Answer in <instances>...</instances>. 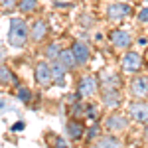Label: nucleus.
I'll use <instances>...</instances> for the list:
<instances>
[{"label": "nucleus", "mask_w": 148, "mask_h": 148, "mask_svg": "<svg viewBox=\"0 0 148 148\" xmlns=\"http://www.w3.org/2000/svg\"><path fill=\"white\" fill-rule=\"evenodd\" d=\"M28 38H30V26L22 18H12L10 26H8V44H10V47H14V49L24 47Z\"/></svg>", "instance_id": "nucleus-1"}, {"label": "nucleus", "mask_w": 148, "mask_h": 148, "mask_svg": "<svg viewBox=\"0 0 148 148\" xmlns=\"http://www.w3.org/2000/svg\"><path fill=\"white\" fill-rule=\"evenodd\" d=\"M121 67L128 73H136L138 69L142 67V56L136 53V51H126L121 59Z\"/></svg>", "instance_id": "nucleus-2"}, {"label": "nucleus", "mask_w": 148, "mask_h": 148, "mask_svg": "<svg viewBox=\"0 0 148 148\" xmlns=\"http://www.w3.org/2000/svg\"><path fill=\"white\" fill-rule=\"evenodd\" d=\"M126 126H128V119L121 113H113L105 119V128L111 130V132H121V130H125Z\"/></svg>", "instance_id": "nucleus-3"}, {"label": "nucleus", "mask_w": 148, "mask_h": 148, "mask_svg": "<svg viewBox=\"0 0 148 148\" xmlns=\"http://www.w3.org/2000/svg\"><path fill=\"white\" fill-rule=\"evenodd\" d=\"M34 79L38 85H42L44 89L49 87L53 81H51V71H49V63H44V61H40L34 69Z\"/></svg>", "instance_id": "nucleus-4"}, {"label": "nucleus", "mask_w": 148, "mask_h": 148, "mask_svg": "<svg viewBox=\"0 0 148 148\" xmlns=\"http://www.w3.org/2000/svg\"><path fill=\"white\" fill-rule=\"evenodd\" d=\"M130 14H132V8L126 2H114V4H111L107 8V16L111 20H123V18L130 16Z\"/></svg>", "instance_id": "nucleus-5"}, {"label": "nucleus", "mask_w": 148, "mask_h": 148, "mask_svg": "<svg viewBox=\"0 0 148 148\" xmlns=\"http://www.w3.org/2000/svg\"><path fill=\"white\" fill-rule=\"evenodd\" d=\"M128 114L130 119H134L136 123H148V105L142 101L130 103L128 105Z\"/></svg>", "instance_id": "nucleus-6"}, {"label": "nucleus", "mask_w": 148, "mask_h": 148, "mask_svg": "<svg viewBox=\"0 0 148 148\" xmlns=\"http://www.w3.org/2000/svg\"><path fill=\"white\" fill-rule=\"evenodd\" d=\"M97 91V79L91 75H85L79 81V89H77V97H91Z\"/></svg>", "instance_id": "nucleus-7"}, {"label": "nucleus", "mask_w": 148, "mask_h": 148, "mask_svg": "<svg viewBox=\"0 0 148 148\" xmlns=\"http://www.w3.org/2000/svg\"><path fill=\"white\" fill-rule=\"evenodd\" d=\"M130 93L138 97V99H142V97H146L148 95V75H138L132 79L130 83Z\"/></svg>", "instance_id": "nucleus-8"}, {"label": "nucleus", "mask_w": 148, "mask_h": 148, "mask_svg": "<svg viewBox=\"0 0 148 148\" xmlns=\"http://www.w3.org/2000/svg\"><path fill=\"white\" fill-rule=\"evenodd\" d=\"M103 105L109 109H116L121 107L123 97H121V89H103Z\"/></svg>", "instance_id": "nucleus-9"}, {"label": "nucleus", "mask_w": 148, "mask_h": 148, "mask_svg": "<svg viewBox=\"0 0 148 148\" xmlns=\"http://www.w3.org/2000/svg\"><path fill=\"white\" fill-rule=\"evenodd\" d=\"M111 44H113L114 47H130V44H132V38H130V34L126 32V30H113L111 32Z\"/></svg>", "instance_id": "nucleus-10"}, {"label": "nucleus", "mask_w": 148, "mask_h": 148, "mask_svg": "<svg viewBox=\"0 0 148 148\" xmlns=\"http://www.w3.org/2000/svg\"><path fill=\"white\" fill-rule=\"evenodd\" d=\"M71 51H73L75 59H77V65H85L89 61V57H91V49H89L87 44H83V42H75L71 46Z\"/></svg>", "instance_id": "nucleus-11"}, {"label": "nucleus", "mask_w": 148, "mask_h": 148, "mask_svg": "<svg viewBox=\"0 0 148 148\" xmlns=\"http://www.w3.org/2000/svg\"><path fill=\"white\" fill-rule=\"evenodd\" d=\"M47 32H49V28H47L46 20H36L32 24V28H30V38L34 42H42V40H46Z\"/></svg>", "instance_id": "nucleus-12"}, {"label": "nucleus", "mask_w": 148, "mask_h": 148, "mask_svg": "<svg viewBox=\"0 0 148 148\" xmlns=\"http://www.w3.org/2000/svg\"><path fill=\"white\" fill-rule=\"evenodd\" d=\"M57 61L61 63V67L65 69V71H73V69L77 67V59H75L71 49H61L59 56H57Z\"/></svg>", "instance_id": "nucleus-13"}, {"label": "nucleus", "mask_w": 148, "mask_h": 148, "mask_svg": "<svg viewBox=\"0 0 148 148\" xmlns=\"http://www.w3.org/2000/svg\"><path fill=\"white\" fill-rule=\"evenodd\" d=\"M49 71H51V81L53 83H57V85H63L65 83V69L61 67V63L57 61V59H53L51 63H49Z\"/></svg>", "instance_id": "nucleus-14"}, {"label": "nucleus", "mask_w": 148, "mask_h": 148, "mask_svg": "<svg viewBox=\"0 0 148 148\" xmlns=\"http://www.w3.org/2000/svg\"><path fill=\"white\" fill-rule=\"evenodd\" d=\"M103 79H101V85H103V89H121V85H123V81H121V77L116 75V73H105L103 71V75H101Z\"/></svg>", "instance_id": "nucleus-15"}, {"label": "nucleus", "mask_w": 148, "mask_h": 148, "mask_svg": "<svg viewBox=\"0 0 148 148\" xmlns=\"http://www.w3.org/2000/svg\"><path fill=\"white\" fill-rule=\"evenodd\" d=\"M65 130H67V136L71 138V140H79V138L83 136V132H85V126L81 125L79 121L71 119L67 123V126H65Z\"/></svg>", "instance_id": "nucleus-16"}, {"label": "nucleus", "mask_w": 148, "mask_h": 148, "mask_svg": "<svg viewBox=\"0 0 148 148\" xmlns=\"http://www.w3.org/2000/svg\"><path fill=\"white\" fill-rule=\"evenodd\" d=\"M0 83L2 85H8V83H16V77L10 71V67H6L4 63H0Z\"/></svg>", "instance_id": "nucleus-17"}, {"label": "nucleus", "mask_w": 148, "mask_h": 148, "mask_svg": "<svg viewBox=\"0 0 148 148\" xmlns=\"http://www.w3.org/2000/svg\"><path fill=\"white\" fill-rule=\"evenodd\" d=\"M18 10L24 14H32L38 10V0H20L18 2Z\"/></svg>", "instance_id": "nucleus-18"}, {"label": "nucleus", "mask_w": 148, "mask_h": 148, "mask_svg": "<svg viewBox=\"0 0 148 148\" xmlns=\"http://www.w3.org/2000/svg\"><path fill=\"white\" fill-rule=\"evenodd\" d=\"M99 148H123V142L114 136H103L99 140Z\"/></svg>", "instance_id": "nucleus-19"}, {"label": "nucleus", "mask_w": 148, "mask_h": 148, "mask_svg": "<svg viewBox=\"0 0 148 148\" xmlns=\"http://www.w3.org/2000/svg\"><path fill=\"white\" fill-rule=\"evenodd\" d=\"M16 97L20 99L22 103H30L32 101V91L28 89V87H18V91H16Z\"/></svg>", "instance_id": "nucleus-20"}, {"label": "nucleus", "mask_w": 148, "mask_h": 148, "mask_svg": "<svg viewBox=\"0 0 148 148\" xmlns=\"http://www.w3.org/2000/svg\"><path fill=\"white\" fill-rule=\"evenodd\" d=\"M59 51H61V49H59V46H57V44H49V46H47V49H46V56L53 61V59H57Z\"/></svg>", "instance_id": "nucleus-21"}, {"label": "nucleus", "mask_w": 148, "mask_h": 148, "mask_svg": "<svg viewBox=\"0 0 148 148\" xmlns=\"http://www.w3.org/2000/svg\"><path fill=\"white\" fill-rule=\"evenodd\" d=\"M0 6H2V10H14L16 6H18V2L16 0H0Z\"/></svg>", "instance_id": "nucleus-22"}, {"label": "nucleus", "mask_w": 148, "mask_h": 148, "mask_svg": "<svg viewBox=\"0 0 148 148\" xmlns=\"http://www.w3.org/2000/svg\"><path fill=\"white\" fill-rule=\"evenodd\" d=\"M83 109H85V107H83V105H81V103H73V107H71V114H73V116H77V114H81V111H83Z\"/></svg>", "instance_id": "nucleus-23"}, {"label": "nucleus", "mask_w": 148, "mask_h": 148, "mask_svg": "<svg viewBox=\"0 0 148 148\" xmlns=\"http://www.w3.org/2000/svg\"><path fill=\"white\" fill-rule=\"evenodd\" d=\"M85 114H87L89 119H95V116H97V107H93V105H87V107H85Z\"/></svg>", "instance_id": "nucleus-24"}, {"label": "nucleus", "mask_w": 148, "mask_h": 148, "mask_svg": "<svg viewBox=\"0 0 148 148\" xmlns=\"http://www.w3.org/2000/svg\"><path fill=\"white\" fill-rule=\"evenodd\" d=\"M138 20H140V22H144V24L148 22V6H146V8H142V10L138 12Z\"/></svg>", "instance_id": "nucleus-25"}, {"label": "nucleus", "mask_w": 148, "mask_h": 148, "mask_svg": "<svg viewBox=\"0 0 148 148\" xmlns=\"http://www.w3.org/2000/svg\"><path fill=\"white\" fill-rule=\"evenodd\" d=\"M97 134H99V126L95 125V126H93V128H91V130H89V134H87V138L91 140V138H95V136H97Z\"/></svg>", "instance_id": "nucleus-26"}, {"label": "nucleus", "mask_w": 148, "mask_h": 148, "mask_svg": "<svg viewBox=\"0 0 148 148\" xmlns=\"http://www.w3.org/2000/svg\"><path fill=\"white\" fill-rule=\"evenodd\" d=\"M56 148H67L65 142H63V138H56Z\"/></svg>", "instance_id": "nucleus-27"}, {"label": "nucleus", "mask_w": 148, "mask_h": 148, "mask_svg": "<svg viewBox=\"0 0 148 148\" xmlns=\"http://www.w3.org/2000/svg\"><path fill=\"white\" fill-rule=\"evenodd\" d=\"M24 128V123H16V125L12 126V130H16V132H18V130H22Z\"/></svg>", "instance_id": "nucleus-28"}, {"label": "nucleus", "mask_w": 148, "mask_h": 148, "mask_svg": "<svg viewBox=\"0 0 148 148\" xmlns=\"http://www.w3.org/2000/svg\"><path fill=\"white\" fill-rule=\"evenodd\" d=\"M4 59H6V49H4V47H0V63H2Z\"/></svg>", "instance_id": "nucleus-29"}, {"label": "nucleus", "mask_w": 148, "mask_h": 148, "mask_svg": "<svg viewBox=\"0 0 148 148\" xmlns=\"http://www.w3.org/2000/svg\"><path fill=\"white\" fill-rule=\"evenodd\" d=\"M144 138H146V142H148V126H146V130H144Z\"/></svg>", "instance_id": "nucleus-30"}, {"label": "nucleus", "mask_w": 148, "mask_h": 148, "mask_svg": "<svg viewBox=\"0 0 148 148\" xmlns=\"http://www.w3.org/2000/svg\"><path fill=\"white\" fill-rule=\"evenodd\" d=\"M87 148H99V146H87Z\"/></svg>", "instance_id": "nucleus-31"}, {"label": "nucleus", "mask_w": 148, "mask_h": 148, "mask_svg": "<svg viewBox=\"0 0 148 148\" xmlns=\"http://www.w3.org/2000/svg\"><path fill=\"white\" fill-rule=\"evenodd\" d=\"M146 2H148V0H146Z\"/></svg>", "instance_id": "nucleus-32"}]
</instances>
